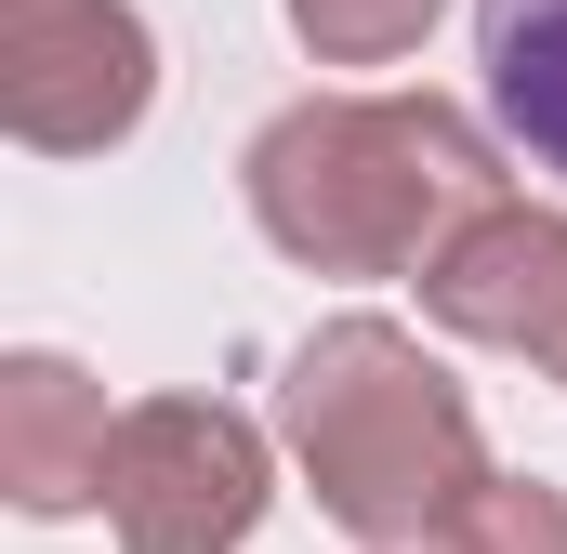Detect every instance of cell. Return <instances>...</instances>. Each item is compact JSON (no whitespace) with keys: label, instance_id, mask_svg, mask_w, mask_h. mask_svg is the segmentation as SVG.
<instances>
[{"label":"cell","instance_id":"6da1fadb","mask_svg":"<svg viewBox=\"0 0 567 554\" xmlns=\"http://www.w3.org/2000/svg\"><path fill=\"white\" fill-rule=\"evenodd\" d=\"M251 225L317 277H423L475 212H502V145L449 93H303L251 158Z\"/></svg>","mask_w":567,"mask_h":554},{"label":"cell","instance_id":"7a4b0ae2","mask_svg":"<svg viewBox=\"0 0 567 554\" xmlns=\"http://www.w3.org/2000/svg\"><path fill=\"white\" fill-rule=\"evenodd\" d=\"M278 435L317 489L330 529H357L370 554L435 542L475 489H488V435H475V397L435 370L396 317H330L303 330L278 370Z\"/></svg>","mask_w":567,"mask_h":554},{"label":"cell","instance_id":"3957f363","mask_svg":"<svg viewBox=\"0 0 567 554\" xmlns=\"http://www.w3.org/2000/svg\"><path fill=\"white\" fill-rule=\"evenodd\" d=\"M265 435L225 410V397H145L120 410L106 449V529L120 554H238L265 529Z\"/></svg>","mask_w":567,"mask_h":554},{"label":"cell","instance_id":"277c9868","mask_svg":"<svg viewBox=\"0 0 567 554\" xmlns=\"http://www.w3.org/2000/svg\"><path fill=\"white\" fill-rule=\"evenodd\" d=\"M158 93L133 0H0V120L40 158H106Z\"/></svg>","mask_w":567,"mask_h":554},{"label":"cell","instance_id":"5b68a950","mask_svg":"<svg viewBox=\"0 0 567 554\" xmlns=\"http://www.w3.org/2000/svg\"><path fill=\"white\" fill-rule=\"evenodd\" d=\"M423 317L567 383V212H542V198L475 212V225L423 265Z\"/></svg>","mask_w":567,"mask_h":554},{"label":"cell","instance_id":"8992f818","mask_svg":"<svg viewBox=\"0 0 567 554\" xmlns=\"http://www.w3.org/2000/svg\"><path fill=\"white\" fill-rule=\"evenodd\" d=\"M106 449H120V422H106V383L80 370V357H0V489H13V515H80V502H106Z\"/></svg>","mask_w":567,"mask_h":554},{"label":"cell","instance_id":"52a82bcc","mask_svg":"<svg viewBox=\"0 0 567 554\" xmlns=\"http://www.w3.org/2000/svg\"><path fill=\"white\" fill-rule=\"evenodd\" d=\"M475 66L502 133L542 172H567V0H475Z\"/></svg>","mask_w":567,"mask_h":554},{"label":"cell","instance_id":"ba28073f","mask_svg":"<svg viewBox=\"0 0 567 554\" xmlns=\"http://www.w3.org/2000/svg\"><path fill=\"white\" fill-rule=\"evenodd\" d=\"M435 13L449 0H290V40L317 66H396V53H423Z\"/></svg>","mask_w":567,"mask_h":554},{"label":"cell","instance_id":"9c48e42d","mask_svg":"<svg viewBox=\"0 0 567 554\" xmlns=\"http://www.w3.org/2000/svg\"><path fill=\"white\" fill-rule=\"evenodd\" d=\"M435 554H567V489H542V475H488V489L435 529Z\"/></svg>","mask_w":567,"mask_h":554}]
</instances>
